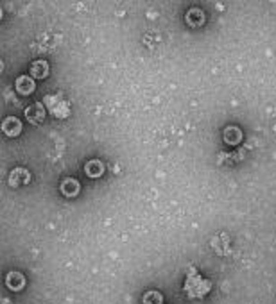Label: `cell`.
<instances>
[{
  "label": "cell",
  "mask_w": 276,
  "mask_h": 304,
  "mask_svg": "<svg viewBox=\"0 0 276 304\" xmlns=\"http://www.w3.org/2000/svg\"><path fill=\"white\" fill-rule=\"evenodd\" d=\"M45 104L49 106V111L52 113L54 116H58V118H66V116L70 115L68 102L63 99L61 95H47Z\"/></svg>",
  "instance_id": "6da1fadb"
},
{
  "label": "cell",
  "mask_w": 276,
  "mask_h": 304,
  "mask_svg": "<svg viewBox=\"0 0 276 304\" xmlns=\"http://www.w3.org/2000/svg\"><path fill=\"white\" fill-rule=\"evenodd\" d=\"M25 118L29 120L31 123H41L45 118V107L41 102L31 104L27 109H25Z\"/></svg>",
  "instance_id": "7a4b0ae2"
},
{
  "label": "cell",
  "mask_w": 276,
  "mask_h": 304,
  "mask_svg": "<svg viewBox=\"0 0 276 304\" xmlns=\"http://www.w3.org/2000/svg\"><path fill=\"white\" fill-rule=\"evenodd\" d=\"M2 131H4V134L9 136V138H15V136H18L22 132L20 118H17V116H8V118L2 122Z\"/></svg>",
  "instance_id": "3957f363"
},
{
  "label": "cell",
  "mask_w": 276,
  "mask_h": 304,
  "mask_svg": "<svg viewBox=\"0 0 276 304\" xmlns=\"http://www.w3.org/2000/svg\"><path fill=\"white\" fill-rule=\"evenodd\" d=\"M15 86H17V91L20 95H31L34 91V88H36V84H34V79L29 77V75H20L17 79V82H15Z\"/></svg>",
  "instance_id": "277c9868"
},
{
  "label": "cell",
  "mask_w": 276,
  "mask_h": 304,
  "mask_svg": "<svg viewBox=\"0 0 276 304\" xmlns=\"http://www.w3.org/2000/svg\"><path fill=\"white\" fill-rule=\"evenodd\" d=\"M29 181H31L29 170H25V169H15L11 174H9V183H11V186L27 185Z\"/></svg>",
  "instance_id": "5b68a950"
},
{
  "label": "cell",
  "mask_w": 276,
  "mask_h": 304,
  "mask_svg": "<svg viewBox=\"0 0 276 304\" xmlns=\"http://www.w3.org/2000/svg\"><path fill=\"white\" fill-rule=\"evenodd\" d=\"M6 284L11 288L13 292H18V290H22V288L25 286L24 274H20V272H9V274L6 275Z\"/></svg>",
  "instance_id": "8992f818"
},
{
  "label": "cell",
  "mask_w": 276,
  "mask_h": 304,
  "mask_svg": "<svg viewBox=\"0 0 276 304\" xmlns=\"http://www.w3.org/2000/svg\"><path fill=\"white\" fill-rule=\"evenodd\" d=\"M61 193L65 195V197H75L79 193V190H81V185H79V181H75V179H72V177H66L65 181L61 183Z\"/></svg>",
  "instance_id": "52a82bcc"
},
{
  "label": "cell",
  "mask_w": 276,
  "mask_h": 304,
  "mask_svg": "<svg viewBox=\"0 0 276 304\" xmlns=\"http://www.w3.org/2000/svg\"><path fill=\"white\" fill-rule=\"evenodd\" d=\"M223 138L228 145H237L242 140V132H240V129L235 127V125H228L223 132Z\"/></svg>",
  "instance_id": "ba28073f"
},
{
  "label": "cell",
  "mask_w": 276,
  "mask_h": 304,
  "mask_svg": "<svg viewBox=\"0 0 276 304\" xmlns=\"http://www.w3.org/2000/svg\"><path fill=\"white\" fill-rule=\"evenodd\" d=\"M31 75L36 79H45L49 75V63L43 59H38L31 65Z\"/></svg>",
  "instance_id": "9c48e42d"
},
{
  "label": "cell",
  "mask_w": 276,
  "mask_h": 304,
  "mask_svg": "<svg viewBox=\"0 0 276 304\" xmlns=\"http://www.w3.org/2000/svg\"><path fill=\"white\" fill-rule=\"evenodd\" d=\"M84 172H86L88 177H101V176H103V172H104L103 161H99V160L88 161V163L84 165Z\"/></svg>",
  "instance_id": "30bf717a"
},
{
  "label": "cell",
  "mask_w": 276,
  "mask_h": 304,
  "mask_svg": "<svg viewBox=\"0 0 276 304\" xmlns=\"http://www.w3.org/2000/svg\"><path fill=\"white\" fill-rule=\"evenodd\" d=\"M187 24L190 25V27H199V25L205 24V13L201 11V9H190L189 13H187Z\"/></svg>",
  "instance_id": "8fae6325"
},
{
  "label": "cell",
  "mask_w": 276,
  "mask_h": 304,
  "mask_svg": "<svg viewBox=\"0 0 276 304\" xmlns=\"http://www.w3.org/2000/svg\"><path fill=\"white\" fill-rule=\"evenodd\" d=\"M144 304H163V297H161V293L151 290L144 295Z\"/></svg>",
  "instance_id": "7c38bea8"
}]
</instances>
